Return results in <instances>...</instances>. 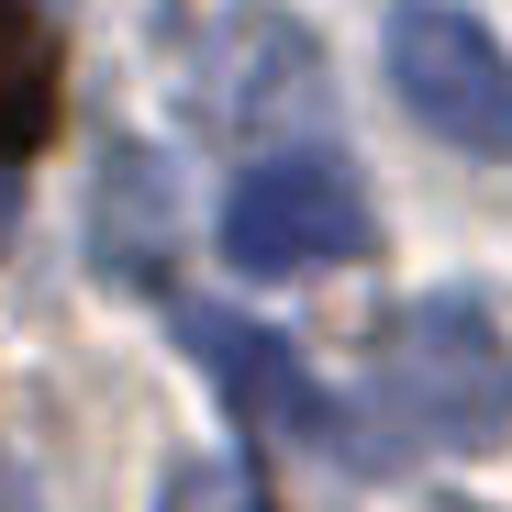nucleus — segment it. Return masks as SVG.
Here are the masks:
<instances>
[{
  "label": "nucleus",
  "mask_w": 512,
  "mask_h": 512,
  "mask_svg": "<svg viewBox=\"0 0 512 512\" xmlns=\"http://www.w3.org/2000/svg\"><path fill=\"white\" fill-rule=\"evenodd\" d=\"M368 401L423 446H479L512 423V346L479 301H412L379 357H368Z\"/></svg>",
  "instance_id": "nucleus-1"
},
{
  "label": "nucleus",
  "mask_w": 512,
  "mask_h": 512,
  "mask_svg": "<svg viewBox=\"0 0 512 512\" xmlns=\"http://www.w3.org/2000/svg\"><path fill=\"white\" fill-rule=\"evenodd\" d=\"M223 256L245 279H301V268H346L368 256V190L334 156H268L223 190Z\"/></svg>",
  "instance_id": "nucleus-2"
},
{
  "label": "nucleus",
  "mask_w": 512,
  "mask_h": 512,
  "mask_svg": "<svg viewBox=\"0 0 512 512\" xmlns=\"http://www.w3.org/2000/svg\"><path fill=\"white\" fill-rule=\"evenodd\" d=\"M390 90L412 101L423 134H446L468 156H512V56L457 0H401L390 12Z\"/></svg>",
  "instance_id": "nucleus-3"
},
{
  "label": "nucleus",
  "mask_w": 512,
  "mask_h": 512,
  "mask_svg": "<svg viewBox=\"0 0 512 512\" xmlns=\"http://www.w3.org/2000/svg\"><path fill=\"white\" fill-rule=\"evenodd\" d=\"M179 334H190V346L234 379V401L256 412V423H279V435H334V401L312 390V368L279 346V334H256V323H234V312H179Z\"/></svg>",
  "instance_id": "nucleus-4"
},
{
  "label": "nucleus",
  "mask_w": 512,
  "mask_h": 512,
  "mask_svg": "<svg viewBox=\"0 0 512 512\" xmlns=\"http://www.w3.org/2000/svg\"><path fill=\"white\" fill-rule=\"evenodd\" d=\"M56 101H67L56 23L34 12V0H0V156H34L56 134Z\"/></svg>",
  "instance_id": "nucleus-5"
}]
</instances>
